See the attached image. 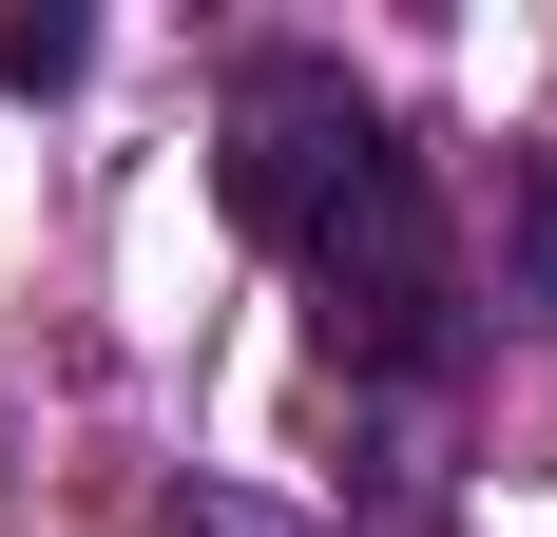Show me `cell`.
I'll return each instance as SVG.
<instances>
[{"mask_svg":"<svg viewBox=\"0 0 557 537\" xmlns=\"http://www.w3.org/2000/svg\"><path fill=\"white\" fill-rule=\"evenodd\" d=\"M385 135H404V115L366 97L346 58L270 39V58H231V97H212V192H231V230H250V250H308Z\"/></svg>","mask_w":557,"mask_h":537,"instance_id":"cell-1","label":"cell"},{"mask_svg":"<svg viewBox=\"0 0 557 537\" xmlns=\"http://www.w3.org/2000/svg\"><path fill=\"white\" fill-rule=\"evenodd\" d=\"M481 346H557V154H500V250L461 268Z\"/></svg>","mask_w":557,"mask_h":537,"instance_id":"cell-2","label":"cell"},{"mask_svg":"<svg viewBox=\"0 0 557 537\" xmlns=\"http://www.w3.org/2000/svg\"><path fill=\"white\" fill-rule=\"evenodd\" d=\"M154 537H327V519H288V499H250V480H173Z\"/></svg>","mask_w":557,"mask_h":537,"instance_id":"cell-3","label":"cell"},{"mask_svg":"<svg viewBox=\"0 0 557 537\" xmlns=\"http://www.w3.org/2000/svg\"><path fill=\"white\" fill-rule=\"evenodd\" d=\"M77 58H97V20H0V97H77Z\"/></svg>","mask_w":557,"mask_h":537,"instance_id":"cell-4","label":"cell"}]
</instances>
